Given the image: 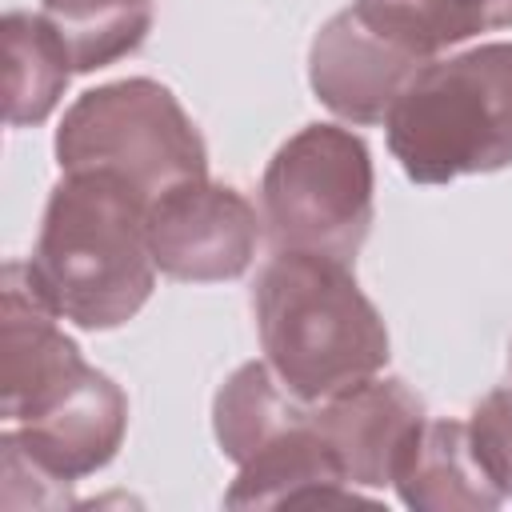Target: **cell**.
I'll return each mask as SVG.
<instances>
[{"label": "cell", "instance_id": "1", "mask_svg": "<svg viewBox=\"0 0 512 512\" xmlns=\"http://www.w3.org/2000/svg\"><path fill=\"white\" fill-rule=\"evenodd\" d=\"M24 264L4 268V436L36 472L76 484L100 472L128 428V396L56 328Z\"/></svg>", "mask_w": 512, "mask_h": 512}, {"label": "cell", "instance_id": "2", "mask_svg": "<svg viewBox=\"0 0 512 512\" xmlns=\"http://www.w3.org/2000/svg\"><path fill=\"white\" fill-rule=\"evenodd\" d=\"M148 200L108 172H64L24 264L48 308L76 328L108 332L128 324L156 284L148 248Z\"/></svg>", "mask_w": 512, "mask_h": 512}, {"label": "cell", "instance_id": "3", "mask_svg": "<svg viewBox=\"0 0 512 512\" xmlns=\"http://www.w3.org/2000/svg\"><path fill=\"white\" fill-rule=\"evenodd\" d=\"M256 332L280 384L320 404L388 364V328L344 260L276 252L252 288Z\"/></svg>", "mask_w": 512, "mask_h": 512}, {"label": "cell", "instance_id": "4", "mask_svg": "<svg viewBox=\"0 0 512 512\" xmlns=\"http://www.w3.org/2000/svg\"><path fill=\"white\" fill-rule=\"evenodd\" d=\"M388 148L416 184H448L512 164V44L428 60L388 120Z\"/></svg>", "mask_w": 512, "mask_h": 512}, {"label": "cell", "instance_id": "5", "mask_svg": "<svg viewBox=\"0 0 512 512\" xmlns=\"http://www.w3.org/2000/svg\"><path fill=\"white\" fill-rule=\"evenodd\" d=\"M60 172H108L148 204L208 176V148L172 88L148 76L112 80L76 96L56 128Z\"/></svg>", "mask_w": 512, "mask_h": 512}, {"label": "cell", "instance_id": "6", "mask_svg": "<svg viewBox=\"0 0 512 512\" xmlns=\"http://www.w3.org/2000/svg\"><path fill=\"white\" fill-rule=\"evenodd\" d=\"M260 204L276 252H320L348 264L372 228L368 144L336 124L300 128L268 160Z\"/></svg>", "mask_w": 512, "mask_h": 512}, {"label": "cell", "instance_id": "7", "mask_svg": "<svg viewBox=\"0 0 512 512\" xmlns=\"http://www.w3.org/2000/svg\"><path fill=\"white\" fill-rule=\"evenodd\" d=\"M144 232L156 268L192 284L236 280L248 272L260 244L256 208L236 188L212 184L208 176L156 196Z\"/></svg>", "mask_w": 512, "mask_h": 512}, {"label": "cell", "instance_id": "8", "mask_svg": "<svg viewBox=\"0 0 512 512\" xmlns=\"http://www.w3.org/2000/svg\"><path fill=\"white\" fill-rule=\"evenodd\" d=\"M420 68V56L368 24L356 8L336 12L308 48V84L316 100L352 124L388 120L392 104Z\"/></svg>", "mask_w": 512, "mask_h": 512}, {"label": "cell", "instance_id": "9", "mask_svg": "<svg viewBox=\"0 0 512 512\" xmlns=\"http://www.w3.org/2000/svg\"><path fill=\"white\" fill-rule=\"evenodd\" d=\"M312 420L336 452L352 488H384L392 484L408 444L428 416L420 396L404 380L372 376L320 400V408H312Z\"/></svg>", "mask_w": 512, "mask_h": 512}, {"label": "cell", "instance_id": "10", "mask_svg": "<svg viewBox=\"0 0 512 512\" xmlns=\"http://www.w3.org/2000/svg\"><path fill=\"white\" fill-rule=\"evenodd\" d=\"M356 488L348 484L336 452L320 436L312 408L272 444H264L252 460L240 464V476L224 492L228 508H276L292 500H348Z\"/></svg>", "mask_w": 512, "mask_h": 512}, {"label": "cell", "instance_id": "11", "mask_svg": "<svg viewBox=\"0 0 512 512\" xmlns=\"http://www.w3.org/2000/svg\"><path fill=\"white\" fill-rule=\"evenodd\" d=\"M392 484L416 512H488L504 504V492L476 464L468 424L460 420H424Z\"/></svg>", "mask_w": 512, "mask_h": 512}, {"label": "cell", "instance_id": "12", "mask_svg": "<svg viewBox=\"0 0 512 512\" xmlns=\"http://www.w3.org/2000/svg\"><path fill=\"white\" fill-rule=\"evenodd\" d=\"M4 116L8 128H28L52 116L72 68L56 28L40 12H8L4 24Z\"/></svg>", "mask_w": 512, "mask_h": 512}, {"label": "cell", "instance_id": "13", "mask_svg": "<svg viewBox=\"0 0 512 512\" xmlns=\"http://www.w3.org/2000/svg\"><path fill=\"white\" fill-rule=\"evenodd\" d=\"M352 8L424 64L460 40L512 28V0H352Z\"/></svg>", "mask_w": 512, "mask_h": 512}, {"label": "cell", "instance_id": "14", "mask_svg": "<svg viewBox=\"0 0 512 512\" xmlns=\"http://www.w3.org/2000/svg\"><path fill=\"white\" fill-rule=\"evenodd\" d=\"M304 400H296L268 364H240L212 400V428L224 456L240 468L296 420H304Z\"/></svg>", "mask_w": 512, "mask_h": 512}, {"label": "cell", "instance_id": "15", "mask_svg": "<svg viewBox=\"0 0 512 512\" xmlns=\"http://www.w3.org/2000/svg\"><path fill=\"white\" fill-rule=\"evenodd\" d=\"M40 16L64 40L76 72L136 52L152 28V0H44Z\"/></svg>", "mask_w": 512, "mask_h": 512}, {"label": "cell", "instance_id": "16", "mask_svg": "<svg viewBox=\"0 0 512 512\" xmlns=\"http://www.w3.org/2000/svg\"><path fill=\"white\" fill-rule=\"evenodd\" d=\"M468 440L484 476L512 496V388H496L472 408Z\"/></svg>", "mask_w": 512, "mask_h": 512}]
</instances>
